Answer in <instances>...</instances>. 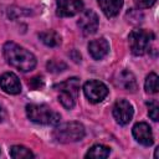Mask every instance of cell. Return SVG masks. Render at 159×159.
<instances>
[{"label": "cell", "mask_w": 159, "mask_h": 159, "mask_svg": "<svg viewBox=\"0 0 159 159\" xmlns=\"http://www.w3.org/2000/svg\"><path fill=\"white\" fill-rule=\"evenodd\" d=\"M2 53H4L6 62L11 67L21 72L32 71L36 66L35 56L30 51H27L26 48L21 47L20 45L15 42H11V41L6 42L2 47Z\"/></svg>", "instance_id": "1"}, {"label": "cell", "mask_w": 159, "mask_h": 159, "mask_svg": "<svg viewBox=\"0 0 159 159\" xmlns=\"http://www.w3.org/2000/svg\"><path fill=\"white\" fill-rule=\"evenodd\" d=\"M26 116L31 122L45 125H57L61 120V116L46 104H36V103L27 104Z\"/></svg>", "instance_id": "2"}, {"label": "cell", "mask_w": 159, "mask_h": 159, "mask_svg": "<svg viewBox=\"0 0 159 159\" xmlns=\"http://www.w3.org/2000/svg\"><path fill=\"white\" fill-rule=\"evenodd\" d=\"M53 138L58 143H73L78 142L84 137V127L80 122H66L62 124L55 125Z\"/></svg>", "instance_id": "3"}, {"label": "cell", "mask_w": 159, "mask_h": 159, "mask_svg": "<svg viewBox=\"0 0 159 159\" xmlns=\"http://www.w3.org/2000/svg\"><path fill=\"white\" fill-rule=\"evenodd\" d=\"M56 88H58V101L61 104L67 109L73 108L80 91V80L77 77L67 78L57 84Z\"/></svg>", "instance_id": "4"}, {"label": "cell", "mask_w": 159, "mask_h": 159, "mask_svg": "<svg viewBox=\"0 0 159 159\" xmlns=\"http://www.w3.org/2000/svg\"><path fill=\"white\" fill-rule=\"evenodd\" d=\"M153 39H154V35L150 31H147L143 29L133 30L128 36V43L132 53L135 56L144 55L149 50V46Z\"/></svg>", "instance_id": "5"}, {"label": "cell", "mask_w": 159, "mask_h": 159, "mask_svg": "<svg viewBox=\"0 0 159 159\" xmlns=\"http://www.w3.org/2000/svg\"><path fill=\"white\" fill-rule=\"evenodd\" d=\"M83 93L91 103H99L107 97L108 88L103 82L91 80L83 84Z\"/></svg>", "instance_id": "6"}, {"label": "cell", "mask_w": 159, "mask_h": 159, "mask_svg": "<svg viewBox=\"0 0 159 159\" xmlns=\"http://www.w3.org/2000/svg\"><path fill=\"white\" fill-rule=\"evenodd\" d=\"M133 113V106L125 99H118L113 106V117L117 120V123L122 125H125L132 120Z\"/></svg>", "instance_id": "7"}, {"label": "cell", "mask_w": 159, "mask_h": 159, "mask_svg": "<svg viewBox=\"0 0 159 159\" xmlns=\"http://www.w3.org/2000/svg\"><path fill=\"white\" fill-rule=\"evenodd\" d=\"M83 10V2L81 0H57L56 14L61 17H70L80 14Z\"/></svg>", "instance_id": "8"}, {"label": "cell", "mask_w": 159, "mask_h": 159, "mask_svg": "<svg viewBox=\"0 0 159 159\" xmlns=\"http://www.w3.org/2000/svg\"><path fill=\"white\" fill-rule=\"evenodd\" d=\"M98 24H99L98 16L93 10H84L77 21L78 27L82 30L84 35L94 34L98 29Z\"/></svg>", "instance_id": "9"}, {"label": "cell", "mask_w": 159, "mask_h": 159, "mask_svg": "<svg viewBox=\"0 0 159 159\" xmlns=\"http://www.w3.org/2000/svg\"><path fill=\"white\" fill-rule=\"evenodd\" d=\"M132 133H133L134 139L139 144H142V145L149 147V145H152L154 143V137H153L152 128L145 122L135 123L134 127H133V129H132Z\"/></svg>", "instance_id": "10"}, {"label": "cell", "mask_w": 159, "mask_h": 159, "mask_svg": "<svg viewBox=\"0 0 159 159\" xmlns=\"http://www.w3.org/2000/svg\"><path fill=\"white\" fill-rule=\"evenodd\" d=\"M0 87L9 94H19L21 92L20 80L12 72H5L0 76Z\"/></svg>", "instance_id": "11"}, {"label": "cell", "mask_w": 159, "mask_h": 159, "mask_svg": "<svg viewBox=\"0 0 159 159\" xmlns=\"http://www.w3.org/2000/svg\"><path fill=\"white\" fill-rule=\"evenodd\" d=\"M109 51V43L104 37L92 40L88 43V52L94 60H102Z\"/></svg>", "instance_id": "12"}, {"label": "cell", "mask_w": 159, "mask_h": 159, "mask_svg": "<svg viewBox=\"0 0 159 159\" xmlns=\"http://www.w3.org/2000/svg\"><path fill=\"white\" fill-rule=\"evenodd\" d=\"M98 5L107 17H114L119 14L123 0H98Z\"/></svg>", "instance_id": "13"}, {"label": "cell", "mask_w": 159, "mask_h": 159, "mask_svg": "<svg viewBox=\"0 0 159 159\" xmlns=\"http://www.w3.org/2000/svg\"><path fill=\"white\" fill-rule=\"evenodd\" d=\"M118 86H120L125 91L135 92L137 91V81H135L134 75L125 70L122 71L118 75Z\"/></svg>", "instance_id": "14"}, {"label": "cell", "mask_w": 159, "mask_h": 159, "mask_svg": "<svg viewBox=\"0 0 159 159\" xmlns=\"http://www.w3.org/2000/svg\"><path fill=\"white\" fill-rule=\"evenodd\" d=\"M40 40L48 47H56L58 45H61V36L53 31V30H46V31H42L40 35H39Z\"/></svg>", "instance_id": "15"}, {"label": "cell", "mask_w": 159, "mask_h": 159, "mask_svg": "<svg viewBox=\"0 0 159 159\" xmlns=\"http://www.w3.org/2000/svg\"><path fill=\"white\" fill-rule=\"evenodd\" d=\"M111 153V149L103 144H94L92 145L88 152L86 153V158H93V159H103L107 158Z\"/></svg>", "instance_id": "16"}, {"label": "cell", "mask_w": 159, "mask_h": 159, "mask_svg": "<svg viewBox=\"0 0 159 159\" xmlns=\"http://www.w3.org/2000/svg\"><path fill=\"white\" fill-rule=\"evenodd\" d=\"M10 157L14 159H30L34 158V153L24 145H12L10 148Z\"/></svg>", "instance_id": "17"}, {"label": "cell", "mask_w": 159, "mask_h": 159, "mask_svg": "<svg viewBox=\"0 0 159 159\" xmlns=\"http://www.w3.org/2000/svg\"><path fill=\"white\" fill-rule=\"evenodd\" d=\"M144 88H145V92L147 93H150V94H154L159 91V84H158V76L157 73L152 72L147 76L145 78V83H144Z\"/></svg>", "instance_id": "18"}, {"label": "cell", "mask_w": 159, "mask_h": 159, "mask_svg": "<svg viewBox=\"0 0 159 159\" xmlns=\"http://www.w3.org/2000/svg\"><path fill=\"white\" fill-rule=\"evenodd\" d=\"M148 104V114H149V117L154 120V122H157L158 119H159V107H158V103H157V101H150V102H148L147 103Z\"/></svg>", "instance_id": "19"}, {"label": "cell", "mask_w": 159, "mask_h": 159, "mask_svg": "<svg viewBox=\"0 0 159 159\" xmlns=\"http://www.w3.org/2000/svg\"><path fill=\"white\" fill-rule=\"evenodd\" d=\"M66 68V65L63 62H60V61H56V60H51L50 62H47V70L50 72H61Z\"/></svg>", "instance_id": "20"}, {"label": "cell", "mask_w": 159, "mask_h": 159, "mask_svg": "<svg viewBox=\"0 0 159 159\" xmlns=\"http://www.w3.org/2000/svg\"><path fill=\"white\" fill-rule=\"evenodd\" d=\"M157 0H134V5L138 9H148L155 4Z\"/></svg>", "instance_id": "21"}, {"label": "cell", "mask_w": 159, "mask_h": 159, "mask_svg": "<svg viewBox=\"0 0 159 159\" xmlns=\"http://www.w3.org/2000/svg\"><path fill=\"white\" fill-rule=\"evenodd\" d=\"M42 84H43V81H42V77H40V76L31 78L30 82H29V86L31 88H34V89H37V88L42 87Z\"/></svg>", "instance_id": "22"}, {"label": "cell", "mask_w": 159, "mask_h": 159, "mask_svg": "<svg viewBox=\"0 0 159 159\" xmlns=\"http://www.w3.org/2000/svg\"><path fill=\"white\" fill-rule=\"evenodd\" d=\"M4 118H5V113H4V109L0 107V123L4 120Z\"/></svg>", "instance_id": "23"}, {"label": "cell", "mask_w": 159, "mask_h": 159, "mask_svg": "<svg viewBox=\"0 0 159 159\" xmlns=\"http://www.w3.org/2000/svg\"><path fill=\"white\" fill-rule=\"evenodd\" d=\"M158 153H159V148L155 149V153H154V158H158Z\"/></svg>", "instance_id": "24"}]
</instances>
